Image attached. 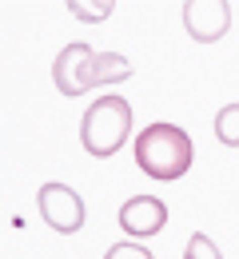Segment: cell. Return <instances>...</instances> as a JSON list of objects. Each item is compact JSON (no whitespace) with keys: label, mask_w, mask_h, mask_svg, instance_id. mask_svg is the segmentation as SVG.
<instances>
[{"label":"cell","mask_w":239,"mask_h":259,"mask_svg":"<svg viewBox=\"0 0 239 259\" xmlns=\"http://www.w3.org/2000/svg\"><path fill=\"white\" fill-rule=\"evenodd\" d=\"M132 76L128 56L120 52H92L84 40H76L68 48H60L56 64H52V80L64 96H84L96 84H120Z\"/></svg>","instance_id":"obj_1"},{"label":"cell","mask_w":239,"mask_h":259,"mask_svg":"<svg viewBox=\"0 0 239 259\" xmlns=\"http://www.w3.org/2000/svg\"><path fill=\"white\" fill-rule=\"evenodd\" d=\"M196 160L192 136L175 124H148L136 136V163L152 180H179Z\"/></svg>","instance_id":"obj_2"},{"label":"cell","mask_w":239,"mask_h":259,"mask_svg":"<svg viewBox=\"0 0 239 259\" xmlns=\"http://www.w3.org/2000/svg\"><path fill=\"white\" fill-rule=\"evenodd\" d=\"M128 136H132V104L124 96L96 100V104L84 112V120H80V144H84V152L96 156V160L116 156V152L128 144Z\"/></svg>","instance_id":"obj_3"},{"label":"cell","mask_w":239,"mask_h":259,"mask_svg":"<svg viewBox=\"0 0 239 259\" xmlns=\"http://www.w3.org/2000/svg\"><path fill=\"white\" fill-rule=\"evenodd\" d=\"M36 207H40V220L60 235H76L84 227V215H88L80 192L68 188V184H44L36 192Z\"/></svg>","instance_id":"obj_4"},{"label":"cell","mask_w":239,"mask_h":259,"mask_svg":"<svg viewBox=\"0 0 239 259\" xmlns=\"http://www.w3.org/2000/svg\"><path fill=\"white\" fill-rule=\"evenodd\" d=\"M183 28L196 44H215L231 28V4L223 0H192L183 4Z\"/></svg>","instance_id":"obj_5"},{"label":"cell","mask_w":239,"mask_h":259,"mask_svg":"<svg viewBox=\"0 0 239 259\" xmlns=\"http://www.w3.org/2000/svg\"><path fill=\"white\" fill-rule=\"evenodd\" d=\"M164 224H168V203L160 195H132L120 207V227L132 239H148V235L164 231Z\"/></svg>","instance_id":"obj_6"},{"label":"cell","mask_w":239,"mask_h":259,"mask_svg":"<svg viewBox=\"0 0 239 259\" xmlns=\"http://www.w3.org/2000/svg\"><path fill=\"white\" fill-rule=\"evenodd\" d=\"M215 140L223 148H239V104L219 108V116H215Z\"/></svg>","instance_id":"obj_7"},{"label":"cell","mask_w":239,"mask_h":259,"mask_svg":"<svg viewBox=\"0 0 239 259\" xmlns=\"http://www.w3.org/2000/svg\"><path fill=\"white\" fill-rule=\"evenodd\" d=\"M112 8H116V4H108V0H104V4H92V0H72V4H68V12L76 16V20H84V24L108 20V16H112Z\"/></svg>","instance_id":"obj_8"},{"label":"cell","mask_w":239,"mask_h":259,"mask_svg":"<svg viewBox=\"0 0 239 259\" xmlns=\"http://www.w3.org/2000/svg\"><path fill=\"white\" fill-rule=\"evenodd\" d=\"M183 259H223V255H219V247L207 239L204 231H196V235L187 239V247H183Z\"/></svg>","instance_id":"obj_9"},{"label":"cell","mask_w":239,"mask_h":259,"mask_svg":"<svg viewBox=\"0 0 239 259\" xmlns=\"http://www.w3.org/2000/svg\"><path fill=\"white\" fill-rule=\"evenodd\" d=\"M104 259H156V255L148 247H139V243H116V247H108Z\"/></svg>","instance_id":"obj_10"}]
</instances>
